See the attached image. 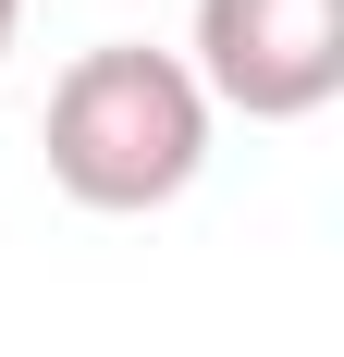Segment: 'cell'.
<instances>
[{"mask_svg":"<svg viewBox=\"0 0 344 357\" xmlns=\"http://www.w3.org/2000/svg\"><path fill=\"white\" fill-rule=\"evenodd\" d=\"M209 111L246 123H308L344 99V0H197V50H185Z\"/></svg>","mask_w":344,"mask_h":357,"instance_id":"obj_2","label":"cell"},{"mask_svg":"<svg viewBox=\"0 0 344 357\" xmlns=\"http://www.w3.org/2000/svg\"><path fill=\"white\" fill-rule=\"evenodd\" d=\"M209 123H221V111L197 99L185 50L99 37V50H74V62H62L37 148H49V185H62L74 210L136 222V210H172V197L209 173Z\"/></svg>","mask_w":344,"mask_h":357,"instance_id":"obj_1","label":"cell"},{"mask_svg":"<svg viewBox=\"0 0 344 357\" xmlns=\"http://www.w3.org/2000/svg\"><path fill=\"white\" fill-rule=\"evenodd\" d=\"M13 37H25V0H0V62H13Z\"/></svg>","mask_w":344,"mask_h":357,"instance_id":"obj_3","label":"cell"}]
</instances>
